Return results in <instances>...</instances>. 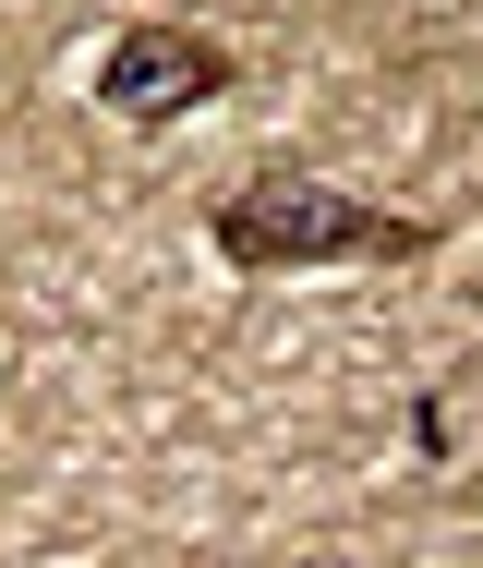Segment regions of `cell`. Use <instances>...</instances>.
Returning a JSON list of instances; mask_svg holds the SVG:
<instances>
[{
  "mask_svg": "<svg viewBox=\"0 0 483 568\" xmlns=\"http://www.w3.org/2000/svg\"><path fill=\"white\" fill-rule=\"evenodd\" d=\"M218 266L242 278H315V266H423L435 219H399V206H362L351 182H302V170H266L242 182L230 206L206 219Z\"/></svg>",
  "mask_w": 483,
  "mask_h": 568,
  "instance_id": "1",
  "label": "cell"
},
{
  "mask_svg": "<svg viewBox=\"0 0 483 568\" xmlns=\"http://www.w3.org/2000/svg\"><path fill=\"white\" fill-rule=\"evenodd\" d=\"M242 85V61L218 49V37H194V24H121L110 49H97V110L110 121H194V110H218Z\"/></svg>",
  "mask_w": 483,
  "mask_h": 568,
  "instance_id": "2",
  "label": "cell"
}]
</instances>
